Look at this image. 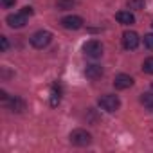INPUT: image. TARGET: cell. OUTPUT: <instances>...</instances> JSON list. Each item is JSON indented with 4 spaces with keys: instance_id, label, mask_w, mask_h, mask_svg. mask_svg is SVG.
Listing matches in <instances>:
<instances>
[{
    "instance_id": "obj_1",
    "label": "cell",
    "mask_w": 153,
    "mask_h": 153,
    "mask_svg": "<svg viewBox=\"0 0 153 153\" xmlns=\"http://www.w3.org/2000/svg\"><path fill=\"white\" fill-rule=\"evenodd\" d=\"M70 142L74 144V146H79V148H83V146H88L90 142H92V135L87 131V130H74L72 133H70Z\"/></svg>"
},
{
    "instance_id": "obj_2",
    "label": "cell",
    "mask_w": 153,
    "mask_h": 153,
    "mask_svg": "<svg viewBox=\"0 0 153 153\" xmlns=\"http://www.w3.org/2000/svg\"><path fill=\"white\" fill-rule=\"evenodd\" d=\"M99 106L105 110V112H115V110H119V106H121V99L117 97V96H114V94H106V96H103V97H99Z\"/></svg>"
},
{
    "instance_id": "obj_3",
    "label": "cell",
    "mask_w": 153,
    "mask_h": 153,
    "mask_svg": "<svg viewBox=\"0 0 153 153\" xmlns=\"http://www.w3.org/2000/svg\"><path fill=\"white\" fill-rule=\"evenodd\" d=\"M51 42H52V33H49V31H38L31 36V45L36 49H43Z\"/></svg>"
},
{
    "instance_id": "obj_4",
    "label": "cell",
    "mask_w": 153,
    "mask_h": 153,
    "mask_svg": "<svg viewBox=\"0 0 153 153\" xmlns=\"http://www.w3.org/2000/svg\"><path fill=\"white\" fill-rule=\"evenodd\" d=\"M83 52H85L88 58L97 59V58L103 56V45H101V42H97V40H90V42H87V43L83 45Z\"/></svg>"
},
{
    "instance_id": "obj_5",
    "label": "cell",
    "mask_w": 153,
    "mask_h": 153,
    "mask_svg": "<svg viewBox=\"0 0 153 153\" xmlns=\"http://www.w3.org/2000/svg\"><path fill=\"white\" fill-rule=\"evenodd\" d=\"M83 18L81 16H76V15H70V16H65V18H61V25L65 27V29H72V31H78V29H81L83 27Z\"/></svg>"
},
{
    "instance_id": "obj_6",
    "label": "cell",
    "mask_w": 153,
    "mask_h": 153,
    "mask_svg": "<svg viewBox=\"0 0 153 153\" xmlns=\"http://www.w3.org/2000/svg\"><path fill=\"white\" fill-rule=\"evenodd\" d=\"M139 34L137 33H133V31H126L124 34H123V45L128 49V51H133V49H137L139 47Z\"/></svg>"
},
{
    "instance_id": "obj_7",
    "label": "cell",
    "mask_w": 153,
    "mask_h": 153,
    "mask_svg": "<svg viewBox=\"0 0 153 153\" xmlns=\"http://www.w3.org/2000/svg\"><path fill=\"white\" fill-rule=\"evenodd\" d=\"M133 85V78L128 74H117L115 76V79H114V87L119 88V90H126Z\"/></svg>"
},
{
    "instance_id": "obj_8",
    "label": "cell",
    "mask_w": 153,
    "mask_h": 153,
    "mask_svg": "<svg viewBox=\"0 0 153 153\" xmlns=\"http://www.w3.org/2000/svg\"><path fill=\"white\" fill-rule=\"evenodd\" d=\"M6 22H7L9 27L20 29V27H24V25L27 24V16H25L24 13H16V15H9V16L6 18Z\"/></svg>"
},
{
    "instance_id": "obj_9",
    "label": "cell",
    "mask_w": 153,
    "mask_h": 153,
    "mask_svg": "<svg viewBox=\"0 0 153 153\" xmlns=\"http://www.w3.org/2000/svg\"><path fill=\"white\" fill-rule=\"evenodd\" d=\"M85 76H87L88 79H99L101 76H103V67H101V65H96V63L87 65V68H85Z\"/></svg>"
},
{
    "instance_id": "obj_10",
    "label": "cell",
    "mask_w": 153,
    "mask_h": 153,
    "mask_svg": "<svg viewBox=\"0 0 153 153\" xmlns=\"http://www.w3.org/2000/svg\"><path fill=\"white\" fill-rule=\"evenodd\" d=\"M115 20H117L119 24H123V25H131V24H135V16H133L130 11H119V13L115 15Z\"/></svg>"
},
{
    "instance_id": "obj_11",
    "label": "cell",
    "mask_w": 153,
    "mask_h": 153,
    "mask_svg": "<svg viewBox=\"0 0 153 153\" xmlns=\"http://www.w3.org/2000/svg\"><path fill=\"white\" fill-rule=\"evenodd\" d=\"M140 103L148 108V110H153V94L151 92H144L140 96Z\"/></svg>"
},
{
    "instance_id": "obj_12",
    "label": "cell",
    "mask_w": 153,
    "mask_h": 153,
    "mask_svg": "<svg viewBox=\"0 0 153 153\" xmlns=\"http://www.w3.org/2000/svg\"><path fill=\"white\" fill-rule=\"evenodd\" d=\"M24 106H25V105H24V101H22V99H18V97H13V99H11V103H9V108H11L13 112H22V110H24Z\"/></svg>"
},
{
    "instance_id": "obj_13",
    "label": "cell",
    "mask_w": 153,
    "mask_h": 153,
    "mask_svg": "<svg viewBox=\"0 0 153 153\" xmlns=\"http://www.w3.org/2000/svg\"><path fill=\"white\" fill-rule=\"evenodd\" d=\"M74 0H58L56 2V7L59 9V11H65V9H72L74 7Z\"/></svg>"
},
{
    "instance_id": "obj_14",
    "label": "cell",
    "mask_w": 153,
    "mask_h": 153,
    "mask_svg": "<svg viewBox=\"0 0 153 153\" xmlns=\"http://www.w3.org/2000/svg\"><path fill=\"white\" fill-rule=\"evenodd\" d=\"M128 9H144V0H128Z\"/></svg>"
},
{
    "instance_id": "obj_15",
    "label": "cell",
    "mask_w": 153,
    "mask_h": 153,
    "mask_svg": "<svg viewBox=\"0 0 153 153\" xmlns=\"http://www.w3.org/2000/svg\"><path fill=\"white\" fill-rule=\"evenodd\" d=\"M59 99H61V97H59V90L56 92V87H52V92H51V105L56 106V105L59 103Z\"/></svg>"
},
{
    "instance_id": "obj_16",
    "label": "cell",
    "mask_w": 153,
    "mask_h": 153,
    "mask_svg": "<svg viewBox=\"0 0 153 153\" xmlns=\"http://www.w3.org/2000/svg\"><path fill=\"white\" fill-rule=\"evenodd\" d=\"M142 68H144V72L153 74V58H148V59L142 63Z\"/></svg>"
},
{
    "instance_id": "obj_17",
    "label": "cell",
    "mask_w": 153,
    "mask_h": 153,
    "mask_svg": "<svg viewBox=\"0 0 153 153\" xmlns=\"http://www.w3.org/2000/svg\"><path fill=\"white\" fill-rule=\"evenodd\" d=\"M144 47H148V49L153 51V34H151V33L144 36Z\"/></svg>"
},
{
    "instance_id": "obj_18",
    "label": "cell",
    "mask_w": 153,
    "mask_h": 153,
    "mask_svg": "<svg viewBox=\"0 0 153 153\" xmlns=\"http://www.w3.org/2000/svg\"><path fill=\"white\" fill-rule=\"evenodd\" d=\"M7 47H9L7 38H6V36H0V49H2V52H6V51H7Z\"/></svg>"
},
{
    "instance_id": "obj_19",
    "label": "cell",
    "mask_w": 153,
    "mask_h": 153,
    "mask_svg": "<svg viewBox=\"0 0 153 153\" xmlns=\"http://www.w3.org/2000/svg\"><path fill=\"white\" fill-rule=\"evenodd\" d=\"M16 4V0H2V6L4 7H13Z\"/></svg>"
},
{
    "instance_id": "obj_20",
    "label": "cell",
    "mask_w": 153,
    "mask_h": 153,
    "mask_svg": "<svg viewBox=\"0 0 153 153\" xmlns=\"http://www.w3.org/2000/svg\"><path fill=\"white\" fill-rule=\"evenodd\" d=\"M22 13H24L25 16H31L34 11H33V7H27V6H25V7H22Z\"/></svg>"
},
{
    "instance_id": "obj_21",
    "label": "cell",
    "mask_w": 153,
    "mask_h": 153,
    "mask_svg": "<svg viewBox=\"0 0 153 153\" xmlns=\"http://www.w3.org/2000/svg\"><path fill=\"white\" fill-rule=\"evenodd\" d=\"M0 99H4V101L7 99V94H6V90H2V92H0Z\"/></svg>"
},
{
    "instance_id": "obj_22",
    "label": "cell",
    "mask_w": 153,
    "mask_h": 153,
    "mask_svg": "<svg viewBox=\"0 0 153 153\" xmlns=\"http://www.w3.org/2000/svg\"><path fill=\"white\" fill-rule=\"evenodd\" d=\"M151 87H153V85H151Z\"/></svg>"
}]
</instances>
